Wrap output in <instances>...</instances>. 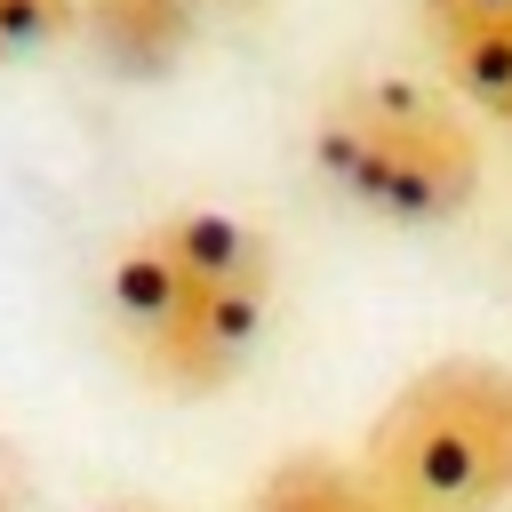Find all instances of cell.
I'll use <instances>...</instances> for the list:
<instances>
[{
    "mask_svg": "<svg viewBox=\"0 0 512 512\" xmlns=\"http://www.w3.org/2000/svg\"><path fill=\"white\" fill-rule=\"evenodd\" d=\"M248 512H400V504H392L360 464L320 456V448H296V456H280V464L256 480Z\"/></svg>",
    "mask_w": 512,
    "mask_h": 512,
    "instance_id": "6",
    "label": "cell"
},
{
    "mask_svg": "<svg viewBox=\"0 0 512 512\" xmlns=\"http://www.w3.org/2000/svg\"><path fill=\"white\" fill-rule=\"evenodd\" d=\"M0 512H40V480H32V456L8 440V424H0Z\"/></svg>",
    "mask_w": 512,
    "mask_h": 512,
    "instance_id": "8",
    "label": "cell"
},
{
    "mask_svg": "<svg viewBox=\"0 0 512 512\" xmlns=\"http://www.w3.org/2000/svg\"><path fill=\"white\" fill-rule=\"evenodd\" d=\"M96 56L128 80H160L192 40V0H72Z\"/></svg>",
    "mask_w": 512,
    "mask_h": 512,
    "instance_id": "5",
    "label": "cell"
},
{
    "mask_svg": "<svg viewBox=\"0 0 512 512\" xmlns=\"http://www.w3.org/2000/svg\"><path fill=\"white\" fill-rule=\"evenodd\" d=\"M416 24L448 88L512 128V0H416Z\"/></svg>",
    "mask_w": 512,
    "mask_h": 512,
    "instance_id": "4",
    "label": "cell"
},
{
    "mask_svg": "<svg viewBox=\"0 0 512 512\" xmlns=\"http://www.w3.org/2000/svg\"><path fill=\"white\" fill-rule=\"evenodd\" d=\"M312 168L344 208H360L376 224H456L480 200L488 152L448 88L384 72V80H352L320 104Z\"/></svg>",
    "mask_w": 512,
    "mask_h": 512,
    "instance_id": "2",
    "label": "cell"
},
{
    "mask_svg": "<svg viewBox=\"0 0 512 512\" xmlns=\"http://www.w3.org/2000/svg\"><path fill=\"white\" fill-rule=\"evenodd\" d=\"M104 320L120 360L168 400H216L264 344L272 240L232 208H160L112 248Z\"/></svg>",
    "mask_w": 512,
    "mask_h": 512,
    "instance_id": "1",
    "label": "cell"
},
{
    "mask_svg": "<svg viewBox=\"0 0 512 512\" xmlns=\"http://www.w3.org/2000/svg\"><path fill=\"white\" fill-rule=\"evenodd\" d=\"M88 512H176V504H160V496H104V504H88Z\"/></svg>",
    "mask_w": 512,
    "mask_h": 512,
    "instance_id": "9",
    "label": "cell"
},
{
    "mask_svg": "<svg viewBox=\"0 0 512 512\" xmlns=\"http://www.w3.org/2000/svg\"><path fill=\"white\" fill-rule=\"evenodd\" d=\"M360 472L400 512H496L512 496V368L448 352L360 432Z\"/></svg>",
    "mask_w": 512,
    "mask_h": 512,
    "instance_id": "3",
    "label": "cell"
},
{
    "mask_svg": "<svg viewBox=\"0 0 512 512\" xmlns=\"http://www.w3.org/2000/svg\"><path fill=\"white\" fill-rule=\"evenodd\" d=\"M72 24H80V8H72V0H0V64L56 48Z\"/></svg>",
    "mask_w": 512,
    "mask_h": 512,
    "instance_id": "7",
    "label": "cell"
}]
</instances>
